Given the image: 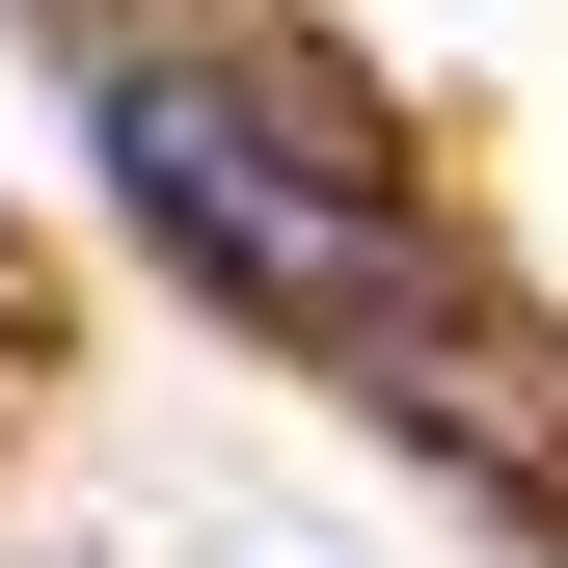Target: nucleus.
Instances as JSON below:
<instances>
[{
    "mask_svg": "<svg viewBox=\"0 0 568 568\" xmlns=\"http://www.w3.org/2000/svg\"><path fill=\"white\" fill-rule=\"evenodd\" d=\"M82 109H109V190H135V244H163L190 298H244V325H298V352H379L406 298H434V217H406L379 109H352L325 54L135 28Z\"/></svg>",
    "mask_w": 568,
    "mask_h": 568,
    "instance_id": "nucleus-1",
    "label": "nucleus"
},
{
    "mask_svg": "<svg viewBox=\"0 0 568 568\" xmlns=\"http://www.w3.org/2000/svg\"><path fill=\"white\" fill-rule=\"evenodd\" d=\"M352 406H379V434H434V460H487L515 515H568V352L460 325V298H406L379 352H352Z\"/></svg>",
    "mask_w": 568,
    "mask_h": 568,
    "instance_id": "nucleus-2",
    "label": "nucleus"
}]
</instances>
